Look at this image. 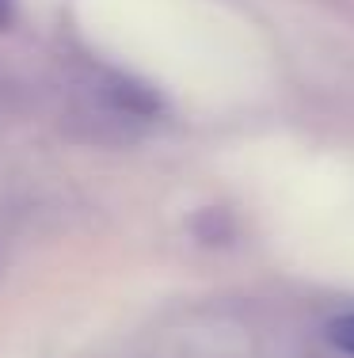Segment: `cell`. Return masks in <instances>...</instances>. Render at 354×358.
Wrapping results in <instances>:
<instances>
[{"label":"cell","instance_id":"obj_1","mask_svg":"<svg viewBox=\"0 0 354 358\" xmlns=\"http://www.w3.org/2000/svg\"><path fill=\"white\" fill-rule=\"evenodd\" d=\"M327 339L347 358H354V313H339V317L327 320Z\"/></svg>","mask_w":354,"mask_h":358},{"label":"cell","instance_id":"obj_2","mask_svg":"<svg viewBox=\"0 0 354 358\" xmlns=\"http://www.w3.org/2000/svg\"><path fill=\"white\" fill-rule=\"evenodd\" d=\"M15 8H20L15 0H0V31H8L15 23Z\"/></svg>","mask_w":354,"mask_h":358}]
</instances>
